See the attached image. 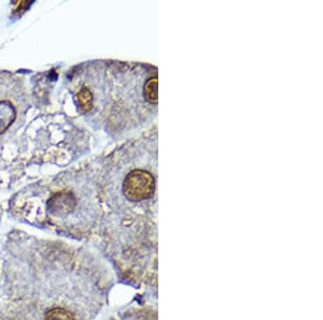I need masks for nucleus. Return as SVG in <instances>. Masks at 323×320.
<instances>
[{"mask_svg": "<svg viewBox=\"0 0 323 320\" xmlns=\"http://www.w3.org/2000/svg\"><path fill=\"white\" fill-rule=\"evenodd\" d=\"M115 282L94 250L13 231L0 260V320H96Z\"/></svg>", "mask_w": 323, "mask_h": 320, "instance_id": "nucleus-1", "label": "nucleus"}, {"mask_svg": "<svg viewBox=\"0 0 323 320\" xmlns=\"http://www.w3.org/2000/svg\"><path fill=\"white\" fill-rule=\"evenodd\" d=\"M132 167L117 190L107 193L98 254L117 283L153 292L157 289V133L133 147Z\"/></svg>", "mask_w": 323, "mask_h": 320, "instance_id": "nucleus-2", "label": "nucleus"}, {"mask_svg": "<svg viewBox=\"0 0 323 320\" xmlns=\"http://www.w3.org/2000/svg\"><path fill=\"white\" fill-rule=\"evenodd\" d=\"M108 320H157V307L150 298L140 297L118 309Z\"/></svg>", "mask_w": 323, "mask_h": 320, "instance_id": "nucleus-3", "label": "nucleus"}, {"mask_svg": "<svg viewBox=\"0 0 323 320\" xmlns=\"http://www.w3.org/2000/svg\"><path fill=\"white\" fill-rule=\"evenodd\" d=\"M16 111L14 106L10 102H0V134L10 128L15 120Z\"/></svg>", "mask_w": 323, "mask_h": 320, "instance_id": "nucleus-4", "label": "nucleus"}]
</instances>
